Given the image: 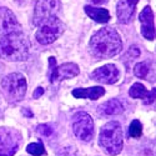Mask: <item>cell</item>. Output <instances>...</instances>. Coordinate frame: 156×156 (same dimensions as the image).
Returning a JSON list of instances; mask_svg holds the SVG:
<instances>
[{
	"instance_id": "obj_11",
	"label": "cell",
	"mask_w": 156,
	"mask_h": 156,
	"mask_svg": "<svg viewBox=\"0 0 156 156\" xmlns=\"http://www.w3.org/2000/svg\"><path fill=\"white\" fill-rule=\"evenodd\" d=\"M120 71L118 66L114 64H106L101 68H98L91 73V79L100 83V84H106V85H112L119 80Z\"/></svg>"
},
{
	"instance_id": "obj_14",
	"label": "cell",
	"mask_w": 156,
	"mask_h": 156,
	"mask_svg": "<svg viewBox=\"0 0 156 156\" xmlns=\"http://www.w3.org/2000/svg\"><path fill=\"white\" fill-rule=\"evenodd\" d=\"M129 95L133 99H141L144 101L145 105L152 104L155 101V89H152L151 91H147L146 87L140 84V83H135L129 90Z\"/></svg>"
},
{
	"instance_id": "obj_15",
	"label": "cell",
	"mask_w": 156,
	"mask_h": 156,
	"mask_svg": "<svg viewBox=\"0 0 156 156\" xmlns=\"http://www.w3.org/2000/svg\"><path fill=\"white\" fill-rule=\"evenodd\" d=\"M73 96L76 99H89V100H98L102 95H105V89L102 86H93V87H77L73 90Z\"/></svg>"
},
{
	"instance_id": "obj_24",
	"label": "cell",
	"mask_w": 156,
	"mask_h": 156,
	"mask_svg": "<svg viewBox=\"0 0 156 156\" xmlns=\"http://www.w3.org/2000/svg\"><path fill=\"white\" fill-rule=\"evenodd\" d=\"M23 114L28 115V116H33V112H29V111H28V109H24V110H23Z\"/></svg>"
},
{
	"instance_id": "obj_20",
	"label": "cell",
	"mask_w": 156,
	"mask_h": 156,
	"mask_svg": "<svg viewBox=\"0 0 156 156\" xmlns=\"http://www.w3.org/2000/svg\"><path fill=\"white\" fill-rule=\"evenodd\" d=\"M149 71H150V68L146 62H139L134 66V74H135V76L140 77V79H145Z\"/></svg>"
},
{
	"instance_id": "obj_9",
	"label": "cell",
	"mask_w": 156,
	"mask_h": 156,
	"mask_svg": "<svg viewBox=\"0 0 156 156\" xmlns=\"http://www.w3.org/2000/svg\"><path fill=\"white\" fill-rule=\"evenodd\" d=\"M60 8V0H37L34 9L33 24L37 27L49 18L58 16Z\"/></svg>"
},
{
	"instance_id": "obj_13",
	"label": "cell",
	"mask_w": 156,
	"mask_h": 156,
	"mask_svg": "<svg viewBox=\"0 0 156 156\" xmlns=\"http://www.w3.org/2000/svg\"><path fill=\"white\" fill-rule=\"evenodd\" d=\"M139 0H119L116 5V15L120 24H129L133 20Z\"/></svg>"
},
{
	"instance_id": "obj_17",
	"label": "cell",
	"mask_w": 156,
	"mask_h": 156,
	"mask_svg": "<svg viewBox=\"0 0 156 156\" xmlns=\"http://www.w3.org/2000/svg\"><path fill=\"white\" fill-rule=\"evenodd\" d=\"M122 111H124V105L118 99H110L99 106V112L102 115H119Z\"/></svg>"
},
{
	"instance_id": "obj_2",
	"label": "cell",
	"mask_w": 156,
	"mask_h": 156,
	"mask_svg": "<svg viewBox=\"0 0 156 156\" xmlns=\"http://www.w3.org/2000/svg\"><path fill=\"white\" fill-rule=\"evenodd\" d=\"M30 43L21 31L3 35L0 39V58L5 61H24L29 56Z\"/></svg>"
},
{
	"instance_id": "obj_16",
	"label": "cell",
	"mask_w": 156,
	"mask_h": 156,
	"mask_svg": "<svg viewBox=\"0 0 156 156\" xmlns=\"http://www.w3.org/2000/svg\"><path fill=\"white\" fill-rule=\"evenodd\" d=\"M86 15L93 19L94 21L99 23V24H106L111 16H110V12L108 9H102V8H94L91 5H85L84 8Z\"/></svg>"
},
{
	"instance_id": "obj_26",
	"label": "cell",
	"mask_w": 156,
	"mask_h": 156,
	"mask_svg": "<svg viewBox=\"0 0 156 156\" xmlns=\"http://www.w3.org/2000/svg\"><path fill=\"white\" fill-rule=\"evenodd\" d=\"M15 2H18V3H20V2H21V0H15Z\"/></svg>"
},
{
	"instance_id": "obj_22",
	"label": "cell",
	"mask_w": 156,
	"mask_h": 156,
	"mask_svg": "<svg viewBox=\"0 0 156 156\" xmlns=\"http://www.w3.org/2000/svg\"><path fill=\"white\" fill-rule=\"evenodd\" d=\"M43 94H44V89L41 86H39V87H36V90H35V93L33 94V96H34V99H39Z\"/></svg>"
},
{
	"instance_id": "obj_7",
	"label": "cell",
	"mask_w": 156,
	"mask_h": 156,
	"mask_svg": "<svg viewBox=\"0 0 156 156\" xmlns=\"http://www.w3.org/2000/svg\"><path fill=\"white\" fill-rule=\"evenodd\" d=\"M73 131L75 136L84 141L89 142L94 137V121L87 112L79 111L73 118Z\"/></svg>"
},
{
	"instance_id": "obj_1",
	"label": "cell",
	"mask_w": 156,
	"mask_h": 156,
	"mask_svg": "<svg viewBox=\"0 0 156 156\" xmlns=\"http://www.w3.org/2000/svg\"><path fill=\"white\" fill-rule=\"evenodd\" d=\"M122 40L114 28L106 27L96 31L89 43V51L96 59H110L121 53Z\"/></svg>"
},
{
	"instance_id": "obj_5",
	"label": "cell",
	"mask_w": 156,
	"mask_h": 156,
	"mask_svg": "<svg viewBox=\"0 0 156 156\" xmlns=\"http://www.w3.org/2000/svg\"><path fill=\"white\" fill-rule=\"evenodd\" d=\"M39 29L35 34V39L41 45H50L62 35L65 27L62 21L58 16L49 18L48 20L43 21L40 25H37Z\"/></svg>"
},
{
	"instance_id": "obj_23",
	"label": "cell",
	"mask_w": 156,
	"mask_h": 156,
	"mask_svg": "<svg viewBox=\"0 0 156 156\" xmlns=\"http://www.w3.org/2000/svg\"><path fill=\"white\" fill-rule=\"evenodd\" d=\"M86 2H89L93 5H104V4L109 3V0H86Z\"/></svg>"
},
{
	"instance_id": "obj_3",
	"label": "cell",
	"mask_w": 156,
	"mask_h": 156,
	"mask_svg": "<svg viewBox=\"0 0 156 156\" xmlns=\"http://www.w3.org/2000/svg\"><path fill=\"white\" fill-rule=\"evenodd\" d=\"M99 145L110 156H116L121 152L124 146V133L118 121H110L101 127Z\"/></svg>"
},
{
	"instance_id": "obj_12",
	"label": "cell",
	"mask_w": 156,
	"mask_h": 156,
	"mask_svg": "<svg viewBox=\"0 0 156 156\" xmlns=\"http://www.w3.org/2000/svg\"><path fill=\"white\" fill-rule=\"evenodd\" d=\"M141 21V34L147 40H154L155 39V24H154V11L152 9L146 5L139 16Z\"/></svg>"
},
{
	"instance_id": "obj_6",
	"label": "cell",
	"mask_w": 156,
	"mask_h": 156,
	"mask_svg": "<svg viewBox=\"0 0 156 156\" xmlns=\"http://www.w3.org/2000/svg\"><path fill=\"white\" fill-rule=\"evenodd\" d=\"M23 141L21 134L12 127H0V156H14Z\"/></svg>"
},
{
	"instance_id": "obj_8",
	"label": "cell",
	"mask_w": 156,
	"mask_h": 156,
	"mask_svg": "<svg viewBox=\"0 0 156 156\" xmlns=\"http://www.w3.org/2000/svg\"><path fill=\"white\" fill-rule=\"evenodd\" d=\"M80 73L79 66L75 62H65L60 66H56V59L55 58H49V80L50 83L61 81L66 79H73L77 76Z\"/></svg>"
},
{
	"instance_id": "obj_18",
	"label": "cell",
	"mask_w": 156,
	"mask_h": 156,
	"mask_svg": "<svg viewBox=\"0 0 156 156\" xmlns=\"http://www.w3.org/2000/svg\"><path fill=\"white\" fill-rule=\"evenodd\" d=\"M27 151L28 154L33 155V156H43L46 155V150L43 145V142H33L27 146Z\"/></svg>"
},
{
	"instance_id": "obj_19",
	"label": "cell",
	"mask_w": 156,
	"mask_h": 156,
	"mask_svg": "<svg viewBox=\"0 0 156 156\" xmlns=\"http://www.w3.org/2000/svg\"><path fill=\"white\" fill-rule=\"evenodd\" d=\"M129 135L133 139H139L142 135V125L139 120H133L129 126Z\"/></svg>"
},
{
	"instance_id": "obj_21",
	"label": "cell",
	"mask_w": 156,
	"mask_h": 156,
	"mask_svg": "<svg viewBox=\"0 0 156 156\" xmlns=\"http://www.w3.org/2000/svg\"><path fill=\"white\" fill-rule=\"evenodd\" d=\"M36 131L40 136H45V137H49L51 134H53V129H51L49 125H37L36 126Z\"/></svg>"
},
{
	"instance_id": "obj_4",
	"label": "cell",
	"mask_w": 156,
	"mask_h": 156,
	"mask_svg": "<svg viewBox=\"0 0 156 156\" xmlns=\"http://www.w3.org/2000/svg\"><path fill=\"white\" fill-rule=\"evenodd\" d=\"M2 89L8 102H19L27 94V79L20 73H11L2 80Z\"/></svg>"
},
{
	"instance_id": "obj_10",
	"label": "cell",
	"mask_w": 156,
	"mask_h": 156,
	"mask_svg": "<svg viewBox=\"0 0 156 156\" xmlns=\"http://www.w3.org/2000/svg\"><path fill=\"white\" fill-rule=\"evenodd\" d=\"M21 27L15 14L9 8H0V34L9 35L12 33H20Z\"/></svg>"
},
{
	"instance_id": "obj_25",
	"label": "cell",
	"mask_w": 156,
	"mask_h": 156,
	"mask_svg": "<svg viewBox=\"0 0 156 156\" xmlns=\"http://www.w3.org/2000/svg\"><path fill=\"white\" fill-rule=\"evenodd\" d=\"M2 115H3V111H2V109H0V118H2Z\"/></svg>"
}]
</instances>
